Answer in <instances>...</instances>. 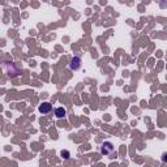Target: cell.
Segmentation results:
<instances>
[{
	"mask_svg": "<svg viewBox=\"0 0 167 167\" xmlns=\"http://www.w3.org/2000/svg\"><path fill=\"white\" fill-rule=\"evenodd\" d=\"M101 153L105 155H112L114 153V146L111 143H103L101 146Z\"/></svg>",
	"mask_w": 167,
	"mask_h": 167,
	"instance_id": "1",
	"label": "cell"
},
{
	"mask_svg": "<svg viewBox=\"0 0 167 167\" xmlns=\"http://www.w3.org/2000/svg\"><path fill=\"white\" fill-rule=\"evenodd\" d=\"M62 157H63V158H65V159H68V158H69V151H68V150L62 151Z\"/></svg>",
	"mask_w": 167,
	"mask_h": 167,
	"instance_id": "5",
	"label": "cell"
},
{
	"mask_svg": "<svg viewBox=\"0 0 167 167\" xmlns=\"http://www.w3.org/2000/svg\"><path fill=\"white\" fill-rule=\"evenodd\" d=\"M38 110H39V112H42V114H48L52 110V105L48 103V102H45V103H42L39 106V108Z\"/></svg>",
	"mask_w": 167,
	"mask_h": 167,
	"instance_id": "3",
	"label": "cell"
},
{
	"mask_svg": "<svg viewBox=\"0 0 167 167\" xmlns=\"http://www.w3.org/2000/svg\"><path fill=\"white\" fill-rule=\"evenodd\" d=\"M80 68H81V59L79 58V56H74V58L71 60V63H69V69L77 71Z\"/></svg>",
	"mask_w": 167,
	"mask_h": 167,
	"instance_id": "2",
	"label": "cell"
},
{
	"mask_svg": "<svg viewBox=\"0 0 167 167\" xmlns=\"http://www.w3.org/2000/svg\"><path fill=\"white\" fill-rule=\"evenodd\" d=\"M55 115H56V118H59V119L65 118V115H67V110H65V108H63V107H58V108L55 110Z\"/></svg>",
	"mask_w": 167,
	"mask_h": 167,
	"instance_id": "4",
	"label": "cell"
},
{
	"mask_svg": "<svg viewBox=\"0 0 167 167\" xmlns=\"http://www.w3.org/2000/svg\"><path fill=\"white\" fill-rule=\"evenodd\" d=\"M162 161H163V162H167V153H163V155H162Z\"/></svg>",
	"mask_w": 167,
	"mask_h": 167,
	"instance_id": "6",
	"label": "cell"
}]
</instances>
